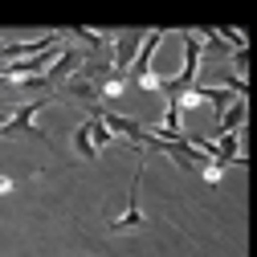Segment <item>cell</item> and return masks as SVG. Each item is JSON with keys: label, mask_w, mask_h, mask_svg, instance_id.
I'll return each instance as SVG.
<instances>
[{"label": "cell", "mask_w": 257, "mask_h": 257, "mask_svg": "<svg viewBox=\"0 0 257 257\" xmlns=\"http://www.w3.org/2000/svg\"><path fill=\"white\" fill-rule=\"evenodd\" d=\"M82 66H86V53L70 45V49H61V53H57V61L49 66V74H45V78H49V86H66Z\"/></svg>", "instance_id": "6"}, {"label": "cell", "mask_w": 257, "mask_h": 257, "mask_svg": "<svg viewBox=\"0 0 257 257\" xmlns=\"http://www.w3.org/2000/svg\"><path fill=\"white\" fill-rule=\"evenodd\" d=\"M94 114H98V118H102V122L110 126V131H114V139L122 135L126 143H135V147L143 151V143H147V126H143L139 118H126V114H114V110H102V106L94 110Z\"/></svg>", "instance_id": "4"}, {"label": "cell", "mask_w": 257, "mask_h": 257, "mask_svg": "<svg viewBox=\"0 0 257 257\" xmlns=\"http://www.w3.org/2000/svg\"><path fill=\"white\" fill-rule=\"evenodd\" d=\"M143 37H147V33H118V37H114V45H110V61H114L118 74H131L135 57H139V49H143Z\"/></svg>", "instance_id": "5"}, {"label": "cell", "mask_w": 257, "mask_h": 257, "mask_svg": "<svg viewBox=\"0 0 257 257\" xmlns=\"http://www.w3.org/2000/svg\"><path fill=\"white\" fill-rule=\"evenodd\" d=\"M216 164H245V155H241V131L237 135H216Z\"/></svg>", "instance_id": "9"}, {"label": "cell", "mask_w": 257, "mask_h": 257, "mask_svg": "<svg viewBox=\"0 0 257 257\" xmlns=\"http://www.w3.org/2000/svg\"><path fill=\"white\" fill-rule=\"evenodd\" d=\"M245 118H249V102H245V98H237L229 110L220 114V122H216V135H237L241 126H245Z\"/></svg>", "instance_id": "8"}, {"label": "cell", "mask_w": 257, "mask_h": 257, "mask_svg": "<svg viewBox=\"0 0 257 257\" xmlns=\"http://www.w3.org/2000/svg\"><path fill=\"white\" fill-rule=\"evenodd\" d=\"M74 151H78L82 159H98V147H94V139H90V126H86V122L74 131Z\"/></svg>", "instance_id": "11"}, {"label": "cell", "mask_w": 257, "mask_h": 257, "mask_svg": "<svg viewBox=\"0 0 257 257\" xmlns=\"http://www.w3.org/2000/svg\"><path fill=\"white\" fill-rule=\"evenodd\" d=\"M53 102V94H41V98H29L25 106H17L9 118H5V126H0V139H17V135H29V139H41V143H49V135L37 126V114L45 110Z\"/></svg>", "instance_id": "1"}, {"label": "cell", "mask_w": 257, "mask_h": 257, "mask_svg": "<svg viewBox=\"0 0 257 257\" xmlns=\"http://www.w3.org/2000/svg\"><path fill=\"white\" fill-rule=\"evenodd\" d=\"M216 37H220L224 45H229L233 53H237V49H249V37L241 33V29H216Z\"/></svg>", "instance_id": "12"}, {"label": "cell", "mask_w": 257, "mask_h": 257, "mask_svg": "<svg viewBox=\"0 0 257 257\" xmlns=\"http://www.w3.org/2000/svg\"><path fill=\"white\" fill-rule=\"evenodd\" d=\"M200 176H204L208 184H220V176H224V164H216V159H212V164H204V168H200Z\"/></svg>", "instance_id": "13"}, {"label": "cell", "mask_w": 257, "mask_h": 257, "mask_svg": "<svg viewBox=\"0 0 257 257\" xmlns=\"http://www.w3.org/2000/svg\"><path fill=\"white\" fill-rule=\"evenodd\" d=\"M139 184H143V151H139V164H135V180H131V196H126V208L110 220V233H131L143 229V208H139Z\"/></svg>", "instance_id": "3"}, {"label": "cell", "mask_w": 257, "mask_h": 257, "mask_svg": "<svg viewBox=\"0 0 257 257\" xmlns=\"http://www.w3.org/2000/svg\"><path fill=\"white\" fill-rule=\"evenodd\" d=\"M61 45V33H45L37 41H13V45H0V57H9V61H21V57H37L45 49H57Z\"/></svg>", "instance_id": "7"}, {"label": "cell", "mask_w": 257, "mask_h": 257, "mask_svg": "<svg viewBox=\"0 0 257 257\" xmlns=\"http://www.w3.org/2000/svg\"><path fill=\"white\" fill-rule=\"evenodd\" d=\"M86 126H90V139H94V147H98V151L114 143V131H110V126H106L98 114H90V118H86Z\"/></svg>", "instance_id": "10"}, {"label": "cell", "mask_w": 257, "mask_h": 257, "mask_svg": "<svg viewBox=\"0 0 257 257\" xmlns=\"http://www.w3.org/2000/svg\"><path fill=\"white\" fill-rule=\"evenodd\" d=\"M9 192H13V180H9V176H0V200H5Z\"/></svg>", "instance_id": "15"}, {"label": "cell", "mask_w": 257, "mask_h": 257, "mask_svg": "<svg viewBox=\"0 0 257 257\" xmlns=\"http://www.w3.org/2000/svg\"><path fill=\"white\" fill-rule=\"evenodd\" d=\"M159 41H164V29H151V33L143 37V49H139V57H135L131 74H126V82H135V86H143V90H159V82H164V78L151 74V57H155Z\"/></svg>", "instance_id": "2"}, {"label": "cell", "mask_w": 257, "mask_h": 257, "mask_svg": "<svg viewBox=\"0 0 257 257\" xmlns=\"http://www.w3.org/2000/svg\"><path fill=\"white\" fill-rule=\"evenodd\" d=\"M233 70H237V74L249 70V49H237V53H233Z\"/></svg>", "instance_id": "14"}]
</instances>
